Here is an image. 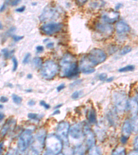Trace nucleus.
<instances>
[{
  "instance_id": "f257e3e1",
  "label": "nucleus",
  "mask_w": 138,
  "mask_h": 155,
  "mask_svg": "<svg viewBox=\"0 0 138 155\" xmlns=\"http://www.w3.org/2000/svg\"><path fill=\"white\" fill-rule=\"evenodd\" d=\"M59 76L63 78L72 79L78 76L79 66L77 59L71 53H66L59 61Z\"/></svg>"
},
{
  "instance_id": "f03ea898",
  "label": "nucleus",
  "mask_w": 138,
  "mask_h": 155,
  "mask_svg": "<svg viewBox=\"0 0 138 155\" xmlns=\"http://www.w3.org/2000/svg\"><path fill=\"white\" fill-rule=\"evenodd\" d=\"M46 137L47 134L46 130L42 128L37 130L31 146L32 155L41 154L44 146H46Z\"/></svg>"
},
{
  "instance_id": "7ed1b4c3",
  "label": "nucleus",
  "mask_w": 138,
  "mask_h": 155,
  "mask_svg": "<svg viewBox=\"0 0 138 155\" xmlns=\"http://www.w3.org/2000/svg\"><path fill=\"white\" fill-rule=\"evenodd\" d=\"M46 150L57 155L63 149V141L56 134H50L46 137Z\"/></svg>"
},
{
  "instance_id": "20e7f679",
  "label": "nucleus",
  "mask_w": 138,
  "mask_h": 155,
  "mask_svg": "<svg viewBox=\"0 0 138 155\" xmlns=\"http://www.w3.org/2000/svg\"><path fill=\"white\" fill-rule=\"evenodd\" d=\"M59 67L53 60H46L41 68V74L44 79L51 80L54 79L59 72Z\"/></svg>"
},
{
  "instance_id": "39448f33",
  "label": "nucleus",
  "mask_w": 138,
  "mask_h": 155,
  "mask_svg": "<svg viewBox=\"0 0 138 155\" xmlns=\"http://www.w3.org/2000/svg\"><path fill=\"white\" fill-rule=\"evenodd\" d=\"M34 137L31 130L26 129L22 132L17 140V148L21 152H25L31 146Z\"/></svg>"
},
{
  "instance_id": "423d86ee",
  "label": "nucleus",
  "mask_w": 138,
  "mask_h": 155,
  "mask_svg": "<svg viewBox=\"0 0 138 155\" xmlns=\"http://www.w3.org/2000/svg\"><path fill=\"white\" fill-rule=\"evenodd\" d=\"M113 101L115 110L119 113H123L128 107V100L124 92L118 91L113 94Z\"/></svg>"
},
{
  "instance_id": "0eeeda50",
  "label": "nucleus",
  "mask_w": 138,
  "mask_h": 155,
  "mask_svg": "<svg viewBox=\"0 0 138 155\" xmlns=\"http://www.w3.org/2000/svg\"><path fill=\"white\" fill-rule=\"evenodd\" d=\"M93 66L104 63L107 59V54L104 51L100 48H93L86 56Z\"/></svg>"
},
{
  "instance_id": "6e6552de",
  "label": "nucleus",
  "mask_w": 138,
  "mask_h": 155,
  "mask_svg": "<svg viewBox=\"0 0 138 155\" xmlns=\"http://www.w3.org/2000/svg\"><path fill=\"white\" fill-rule=\"evenodd\" d=\"M63 26V24L59 22H49L41 26L40 30L42 33L46 35H52L61 31Z\"/></svg>"
},
{
  "instance_id": "1a4fd4ad",
  "label": "nucleus",
  "mask_w": 138,
  "mask_h": 155,
  "mask_svg": "<svg viewBox=\"0 0 138 155\" xmlns=\"http://www.w3.org/2000/svg\"><path fill=\"white\" fill-rule=\"evenodd\" d=\"M70 128V124L67 121L59 122L56 127V134L66 144L69 141Z\"/></svg>"
},
{
  "instance_id": "9d476101",
  "label": "nucleus",
  "mask_w": 138,
  "mask_h": 155,
  "mask_svg": "<svg viewBox=\"0 0 138 155\" xmlns=\"http://www.w3.org/2000/svg\"><path fill=\"white\" fill-rule=\"evenodd\" d=\"M60 15V11L58 8L52 6H46L43 10L39 16V20L42 22L58 18Z\"/></svg>"
},
{
  "instance_id": "9b49d317",
  "label": "nucleus",
  "mask_w": 138,
  "mask_h": 155,
  "mask_svg": "<svg viewBox=\"0 0 138 155\" xmlns=\"http://www.w3.org/2000/svg\"><path fill=\"white\" fill-rule=\"evenodd\" d=\"M69 137L72 141H79L84 137V127L80 124H75L71 127L69 131Z\"/></svg>"
},
{
  "instance_id": "f8f14e48",
  "label": "nucleus",
  "mask_w": 138,
  "mask_h": 155,
  "mask_svg": "<svg viewBox=\"0 0 138 155\" xmlns=\"http://www.w3.org/2000/svg\"><path fill=\"white\" fill-rule=\"evenodd\" d=\"M95 30L97 32L106 37L111 36L114 32L113 26L111 24L105 23L104 21L97 22L95 25Z\"/></svg>"
},
{
  "instance_id": "ddd939ff",
  "label": "nucleus",
  "mask_w": 138,
  "mask_h": 155,
  "mask_svg": "<svg viewBox=\"0 0 138 155\" xmlns=\"http://www.w3.org/2000/svg\"><path fill=\"white\" fill-rule=\"evenodd\" d=\"M101 18L105 23L112 24L119 19V12L113 10H109V11L103 12Z\"/></svg>"
},
{
  "instance_id": "4468645a",
  "label": "nucleus",
  "mask_w": 138,
  "mask_h": 155,
  "mask_svg": "<svg viewBox=\"0 0 138 155\" xmlns=\"http://www.w3.org/2000/svg\"><path fill=\"white\" fill-rule=\"evenodd\" d=\"M84 133L85 142H86V146L88 149H90L95 146L96 143V139H95V134L91 130L89 126H84Z\"/></svg>"
},
{
  "instance_id": "2eb2a0df",
  "label": "nucleus",
  "mask_w": 138,
  "mask_h": 155,
  "mask_svg": "<svg viewBox=\"0 0 138 155\" xmlns=\"http://www.w3.org/2000/svg\"><path fill=\"white\" fill-rule=\"evenodd\" d=\"M79 71H81L82 73L89 74H92L95 71V68L94 66L91 64V62L89 61L87 57L85 56L82 59L81 61H80L79 64Z\"/></svg>"
},
{
  "instance_id": "dca6fc26",
  "label": "nucleus",
  "mask_w": 138,
  "mask_h": 155,
  "mask_svg": "<svg viewBox=\"0 0 138 155\" xmlns=\"http://www.w3.org/2000/svg\"><path fill=\"white\" fill-rule=\"evenodd\" d=\"M115 30L118 35H124L129 32L130 27L129 24L124 21H119L115 25Z\"/></svg>"
},
{
  "instance_id": "f3484780",
  "label": "nucleus",
  "mask_w": 138,
  "mask_h": 155,
  "mask_svg": "<svg viewBox=\"0 0 138 155\" xmlns=\"http://www.w3.org/2000/svg\"><path fill=\"white\" fill-rule=\"evenodd\" d=\"M128 107H129L130 114L133 117L137 116L138 114V101L137 100L133 97L130 98L128 101Z\"/></svg>"
},
{
  "instance_id": "a211bd4d",
  "label": "nucleus",
  "mask_w": 138,
  "mask_h": 155,
  "mask_svg": "<svg viewBox=\"0 0 138 155\" xmlns=\"http://www.w3.org/2000/svg\"><path fill=\"white\" fill-rule=\"evenodd\" d=\"M132 132H133V130L131 127V124H130V121H129V120H126L122 125V136H124L129 139V137L131 135Z\"/></svg>"
},
{
  "instance_id": "6ab92c4d",
  "label": "nucleus",
  "mask_w": 138,
  "mask_h": 155,
  "mask_svg": "<svg viewBox=\"0 0 138 155\" xmlns=\"http://www.w3.org/2000/svg\"><path fill=\"white\" fill-rule=\"evenodd\" d=\"M87 119L90 124H94L97 123V113L95 109H90L87 113Z\"/></svg>"
},
{
  "instance_id": "aec40b11",
  "label": "nucleus",
  "mask_w": 138,
  "mask_h": 155,
  "mask_svg": "<svg viewBox=\"0 0 138 155\" xmlns=\"http://www.w3.org/2000/svg\"><path fill=\"white\" fill-rule=\"evenodd\" d=\"M86 151V147L82 143L75 145L73 150H72V155H84Z\"/></svg>"
},
{
  "instance_id": "412c9836",
  "label": "nucleus",
  "mask_w": 138,
  "mask_h": 155,
  "mask_svg": "<svg viewBox=\"0 0 138 155\" xmlns=\"http://www.w3.org/2000/svg\"><path fill=\"white\" fill-rule=\"evenodd\" d=\"M13 123V120L10 119L6 121V123L4 125L2 129V136L4 137L6 134L8 133V132L10 129H11V125Z\"/></svg>"
},
{
  "instance_id": "4be33fe9",
  "label": "nucleus",
  "mask_w": 138,
  "mask_h": 155,
  "mask_svg": "<svg viewBox=\"0 0 138 155\" xmlns=\"http://www.w3.org/2000/svg\"><path fill=\"white\" fill-rule=\"evenodd\" d=\"M111 155H127L126 153V148L122 146H117L113 150Z\"/></svg>"
},
{
  "instance_id": "5701e85b",
  "label": "nucleus",
  "mask_w": 138,
  "mask_h": 155,
  "mask_svg": "<svg viewBox=\"0 0 138 155\" xmlns=\"http://www.w3.org/2000/svg\"><path fill=\"white\" fill-rule=\"evenodd\" d=\"M32 66H33L35 68H41L42 67V65H43V62H42V59L39 57H36L32 59Z\"/></svg>"
},
{
  "instance_id": "b1692460",
  "label": "nucleus",
  "mask_w": 138,
  "mask_h": 155,
  "mask_svg": "<svg viewBox=\"0 0 138 155\" xmlns=\"http://www.w3.org/2000/svg\"><path fill=\"white\" fill-rule=\"evenodd\" d=\"M89 155H102V152L100 147L95 146L91 148H90Z\"/></svg>"
},
{
  "instance_id": "393cba45",
  "label": "nucleus",
  "mask_w": 138,
  "mask_h": 155,
  "mask_svg": "<svg viewBox=\"0 0 138 155\" xmlns=\"http://www.w3.org/2000/svg\"><path fill=\"white\" fill-rule=\"evenodd\" d=\"M133 132H138V116L133 117V118L130 121Z\"/></svg>"
},
{
  "instance_id": "a878e982",
  "label": "nucleus",
  "mask_w": 138,
  "mask_h": 155,
  "mask_svg": "<svg viewBox=\"0 0 138 155\" xmlns=\"http://www.w3.org/2000/svg\"><path fill=\"white\" fill-rule=\"evenodd\" d=\"M28 118L31 120H32V121L39 122L40 121V120L43 118V115L36 113H29L28 114Z\"/></svg>"
},
{
  "instance_id": "bb28decb",
  "label": "nucleus",
  "mask_w": 138,
  "mask_h": 155,
  "mask_svg": "<svg viewBox=\"0 0 138 155\" xmlns=\"http://www.w3.org/2000/svg\"><path fill=\"white\" fill-rule=\"evenodd\" d=\"M1 52L5 59H8L11 56H12V54L15 52V51H13V50H12V51H9V50L7 48H3L2 49Z\"/></svg>"
},
{
  "instance_id": "cd10ccee",
  "label": "nucleus",
  "mask_w": 138,
  "mask_h": 155,
  "mask_svg": "<svg viewBox=\"0 0 138 155\" xmlns=\"http://www.w3.org/2000/svg\"><path fill=\"white\" fill-rule=\"evenodd\" d=\"M135 70V66L133 65H128L124 67H122V68H119L118 71L119 72H130V71H133Z\"/></svg>"
},
{
  "instance_id": "c85d7f7f",
  "label": "nucleus",
  "mask_w": 138,
  "mask_h": 155,
  "mask_svg": "<svg viewBox=\"0 0 138 155\" xmlns=\"http://www.w3.org/2000/svg\"><path fill=\"white\" fill-rule=\"evenodd\" d=\"M108 118H109V121H110V123H111L113 125H115L117 123L116 120H115L117 118V116L115 112H110L109 114H108Z\"/></svg>"
},
{
  "instance_id": "c756f323",
  "label": "nucleus",
  "mask_w": 138,
  "mask_h": 155,
  "mask_svg": "<svg viewBox=\"0 0 138 155\" xmlns=\"http://www.w3.org/2000/svg\"><path fill=\"white\" fill-rule=\"evenodd\" d=\"M12 101H13L15 104H17V105L20 104L22 102V97L18 96V95H17L16 94H12Z\"/></svg>"
},
{
  "instance_id": "7c9ffc66",
  "label": "nucleus",
  "mask_w": 138,
  "mask_h": 155,
  "mask_svg": "<svg viewBox=\"0 0 138 155\" xmlns=\"http://www.w3.org/2000/svg\"><path fill=\"white\" fill-rule=\"evenodd\" d=\"M12 72H15L17 68H18V61H17V59L15 57H12Z\"/></svg>"
},
{
  "instance_id": "2f4dec72",
  "label": "nucleus",
  "mask_w": 138,
  "mask_h": 155,
  "mask_svg": "<svg viewBox=\"0 0 138 155\" xmlns=\"http://www.w3.org/2000/svg\"><path fill=\"white\" fill-rule=\"evenodd\" d=\"M131 47H130L129 46H124V48L121 50V51H120V54H121V55H125V54L129 53V52L131 51Z\"/></svg>"
},
{
  "instance_id": "473e14b6",
  "label": "nucleus",
  "mask_w": 138,
  "mask_h": 155,
  "mask_svg": "<svg viewBox=\"0 0 138 155\" xmlns=\"http://www.w3.org/2000/svg\"><path fill=\"white\" fill-rule=\"evenodd\" d=\"M83 94V91H75L72 94L71 97L72 99L74 100H76L77 99H79L80 97L82 96V94Z\"/></svg>"
},
{
  "instance_id": "72a5a7b5",
  "label": "nucleus",
  "mask_w": 138,
  "mask_h": 155,
  "mask_svg": "<svg viewBox=\"0 0 138 155\" xmlns=\"http://www.w3.org/2000/svg\"><path fill=\"white\" fill-rule=\"evenodd\" d=\"M103 4H105V2H92V3H91V7L92 8H93L95 9L96 8H99V7H101L102 6H103Z\"/></svg>"
},
{
  "instance_id": "f704fd0d",
  "label": "nucleus",
  "mask_w": 138,
  "mask_h": 155,
  "mask_svg": "<svg viewBox=\"0 0 138 155\" xmlns=\"http://www.w3.org/2000/svg\"><path fill=\"white\" fill-rule=\"evenodd\" d=\"M31 53H29V52H28V53L25 54L24 57V59L22 60V63H23V64H27L29 63L30 59H31Z\"/></svg>"
},
{
  "instance_id": "c9c22d12",
  "label": "nucleus",
  "mask_w": 138,
  "mask_h": 155,
  "mask_svg": "<svg viewBox=\"0 0 138 155\" xmlns=\"http://www.w3.org/2000/svg\"><path fill=\"white\" fill-rule=\"evenodd\" d=\"M39 104L40 106L44 107L45 109H49L51 106H50V105L49 104H47L46 101H44V100H42V101H40L39 102Z\"/></svg>"
},
{
  "instance_id": "e433bc0d",
  "label": "nucleus",
  "mask_w": 138,
  "mask_h": 155,
  "mask_svg": "<svg viewBox=\"0 0 138 155\" xmlns=\"http://www.w3.org/2000/svg\"><path fill=\"white\" fill-rule=\"evenodd\" d=\"M12 39L14 40V41H16V42L24 39V36H19V35H12Z\"/></svg>"
},
{
  "instance_id": "4c0bfd02",
  "label": "nucleus",
  "mask_w": 138,
  "mask_h": 155,
  "mask_svg": "<svg viewBox=\"0 0 138 155\" xmlns=\"http://www.w3.org/2000/svg\"><path fill=\"white\" fill-rule=\"evenodd\" d=\"M9 5H11V6H17V5H18L20 3V1L19 0H15V1H9V2H6Z\"/></svg>"
},
{
  "instance_id": "58836bf2",
  "label": "nucleus",
  "mask_w": 138,
  "mask_h": 155,
  "mask_svg": "<svg viewBox=\"0 0 138 155\" xmlns=\"http://www.w3.org/2000/svg\"><path fill=\"white\" fill-rule=\"evenodd\" d=\"M99 79L101 81H106L108 78V75L106 73H101L99 75Z\"/></svg>"
},
{
  "instance_id": "ea45409f",
  "label": "nucleus",
  "mask_w": 138,
  "mask_h": 155,
  "mask_svg": "<svg viewBox=\"0 0 138 155\" xmlns=\"http://www.w3.org/2000/svg\"><path fill=\"white\" fill-rule=\"evenodd\" d=\"M82 81V79L77 80V81H75V82H73V83L70 85V87H74L75 86H76L77 85H79V84H81Z\"/></svg>"
},
{
  "instance_id": "a19ab883",
  "label": "nucleus",
  "mask_w": 138,
  "mask_h": 155,
  "mask_svg": "<svg viewBox=\"0 0 138 155\" xmlns=\"http://www.w3.org/2000/svg\"><path fill=\"white\" fill-rule=\"evenodd\" d=\"M44 51V47L42 46H37L36 47V52L37 53H42Z\"/></svg>"
},
{
  "instance_id": "79ce46f5",
  "label": "nucleus",
  "mask_w": 138,
  "mask_h": 155,
  "mask_svg": "<svg viewBox=\"0 0 138 155\" xmlns=\"http://www.w3.org/2000/svg\"><path fill=\"white\" fill-rule=\"evenodd\" d=\"M25 10H26V7L24 6H20L19 8H17L15 9V11L17 12H23Z\"/></svg>"
},
{
  "instance_id": "37998d69",
  "label": "nucleus",
  "mask_w": 138,
  "mask_h": 155,
  "mask_svg": "<svg viewBox=\"0 0 138 155\" xmlns=\"http://www.w3.org/2000/svg\"><path fill=\"white\" fill-rule=\"evenodd\" d=\"M65 88V84H61L60 85H59L57 87V92H60L62 91V90Z\"/></svg>"
},
{
  "instance_id": "c03bdc74",
  "label": "nucleus",
  "mask_w": 138,
  "mask_h": 155,
  "mask_svg": "<svg viewBox=\"0 0 138 155\" xmlns=\"http://www.w3.org/2000/svg\"><path fill=\"white\" fill-rule=\"evenodd\" d=\"M133 146L135 150H138V136L135 138L134 142H133Z\"/></svg>"
},
{
  "instance_id": "a18cd8bd",
  "label": "nucleus",
  "mask_w": 138,
  "mask_h": 155,
  "mask_svg": "<svg viewBox=\"0 0 138 155\" xmlns=\"http://www.w3.org/2000/svg\"><path fill=\"white\" fill-rule=\"evenodd\" d=\"M54 47V43L53 42H49L46 44V48L49 49H51Z\"/></svg>"
},
{
  "instance_id": "49530a36",
  "label": "nucleus",
  "mask_w": 138,
  "mask_h": 155,
  "mask_svg": "<svg viewBox=\"0 0 138 155\" xmlns=\"http://www.w3.org/2000/svg\"><path fill=\"white\" fill-rule=\"evenodd\" d=\"M35 104H36L35 101H34V100H32V99L29 100V101H28V105H29V106H35Z\"/></svg>"
},
{
  "instance_id": "de8ad7c7",
  "label": "nucleus",
  "mask_w": 138,
  "mask_h": 155,
  "mask_svg": "<svg viewBox=\"0 0 138 155\" xmlns=\"http://www.w3.org/2000/svg\"><path fill=\"white\" fill-rule=\"evenodd\" d=\"M121 142L122 144H126L127 143V141H128V138H126V137H125L124 136H122L121 137Z\"/></svg>"
},
{
  "instance_id": "09e8293b",
  "label": "nucleus",
  "mask_w": 138,
  "mask_h": 155,
  "mask_svg": "<svg viewBox=\"0 0 138 155\" xmlns=\"http://www.w3.org/2000/svg\"><path fill=\"white\" fill-rule=\"evenodd\" d=\"M127 155H138V150H134L129 152Z\"/></svg>"
},
{
  "instance_id": "8fccbe9b",
  "label": "nucleus",
  "mask_w": 138,
  "mask_h": 155,
  "mask_svg": "<svg viewBox=\"0 0 138 155\" xmlns=\"http://www.w3.org/2000/svg\"><path fill=\"white\" fill-rule=\"evenodd\" d=\"M1 102L2 103H6V102H7L8 101V99L6 97H5V96H2L1 97Z\"/></svg>"
},
{
  "instance_id": "3c124183",
  "label": "nucleus",
  "mask_w": 138,
  "mask_h": 155,
  "mask_svg": "<svg viewBox=\"0 0 138 155\" xmlns=\"http://www.w3.org/2000/svg\"><path fill=\"white\" fill-rule=\"evenodd\" d=\"M5 8H6V3L4 4L3 5H2L1 8H0V11H1V12H3L5 10Z\"/></svg>"
},
{
  "instance_id": "603ef678",
  "label": "nucleus",
  "mask_w": 138,
  "mask_h": 155,
  "mask_svg": "<svg viewBox=\"0 0 138 155\" xmlns=\"http://www.w3.org/2000/svg\"><path fill=\"white\" fill-rule=\"evenodd\" d=\"M44 155H55V154H54L53 153H52V152H50V151L46 150V152H44Z\"/></svg>"
},
{
  "instance_id": "864d4df0",
  "label": "nucleus",
  "mask_w": 138,
  "mask_h": 155,
  "mask_svg": "<svg viewBox=\"0 0 138 155\" xmlns=\"http://www.w3.org/2000/svg\"><path fill=\"white\" fill-rule=\"evenodd\" d=\"M113 79H114V77H109V78H107V79L106 80V82H111L112 81H113Z\"/></svg>"
},
{
  "instance_id": "5fc2aeb1",
  "label": "nucleus",
  "mask_w": 138,
  "mask_h": 155,
  "mask_svg": "<svg viewBox=\"0 0 138 155\" xmlns=\"http://www.w3.org/2000/svg\"><path fill=\"white\" fill-rule=\"evenodd\" d=\"M60 113V111L59 109L57 110H55L53 112V113H52V115H55V114H58Z\"/></svg>"
},
{
  "instance_id": "6e6d98bb",
  "label": "nucleus",
  "mask_w": 138,
  "mask_h": 155,
  "mask_svg": "<svg viewBox=\"0 0 138 155\" xmlns=\"http://www.w3.org/2000/svg\"><path fill=\"white\" fill-rule=\"evenodd\" d=\"M122 6V4H117V6H116V7H115V9L116 10H118V9H119L120 8H121V6Z\"/></svg>"
},
{
  "instance_id": "4d7b16f0",
  "label": "nucleus",
  "mask_w": 138,
  "mask_h": 155,
  "mask_svg": "<svg viewBox=\"0 0 138 155\" xmlns=\"http://www.w3.org/2000/svg\"><path fill=\"white\" fill-rule=\"evenodd\" d=\"M62 104H59V105H57V106H55V108L56 109V110H57L58 108H59L60 107H62Z\"/></svg>"
},
{
  "instance_id": "13d9d810",
  "label": "nucleus",
  "mask_w": 138,
  "mask_h": 155,
  "mask_svg": "<svg viewBox=\"0 0 138 155\" xmlns=\"http://www.w3.org/2000/svg\"><path fill=\"white\" fill-rule=\"evenodd\" d=\"M32 77V75L31 74H28V75H27V78H28V79H31Z\"/></svg>"
},
{
  "instance_id": "bf43d9fd",
  "label": "nucleus",
  "mask_w": 138,
  "mask_h": 155,
  "mask_svg": "<svg viewBox=\"0 0 138 155\" xmlns=\"http://www.w3.org/2000/svg\"><path fill=\"white\" fill-rule=\"evenodd\" d=\"M1 114V119H1V121H2V119H4V114H2V112H1V114Z\"/></svg>"
},
{
  "instance_id": "052dcab7",
  "label": "nucleus",
  "mask_w": 138,
  "mask_h": 155,
  "mask_svg": "<svg viewBox=\"0 0 138 155\" xmlns=\"http://www.w3.org/2000/svg\"><path fill=\"white\" fill-rule=\"evenodd\" d=\"M2 145H3V143H1V154L2 153Z\"/></svg>"
},
{
  "instance_id": "680f3d73",
  "label": "nucleus",
  "mask_w": 138,
  "mask_h": 155,
  "mask_svg": "<svg viewBox=\"0 0 138 155\" xmlns=\"http://www.w3.org/2000/svg\"><path fill=\"white\" fill-rule=\"evenodd\" d=\"M49 39H45L44 40V42H46V41H49Z\"/></svg>"
},
{
  "instance_id": "e2e57ef3",
  "label": "nucleus",
  "mask_w": 138,
  "mask_h": 155,
  "mask_svg": "<svg viewBox=\"0 0 138 155\" xmlns=\"http://www.w3.org/2000/svg\"><path fill=\"white\" fill-rule=\"evenodd\" d=\"M0 27H1V28H0V29H1V30L3 29V27H2V23L0 24Z\"/></svg>"
},
{
  "instance_id": "0e129e2a",
  "label": "nucleus",
  "mask_w": 138,
  "mask_h": 155,
  "mask_svg": "<svg viewBox=\"0 0 138 155\" xmlns=\"http://www.w3.org/2000/svg\"><path fill=\"white\" fill-rule=\"evenodd\" d=\"M57 155H66V154H62V153H59V154H58Z\"/></svg>"
}]
</instances>
